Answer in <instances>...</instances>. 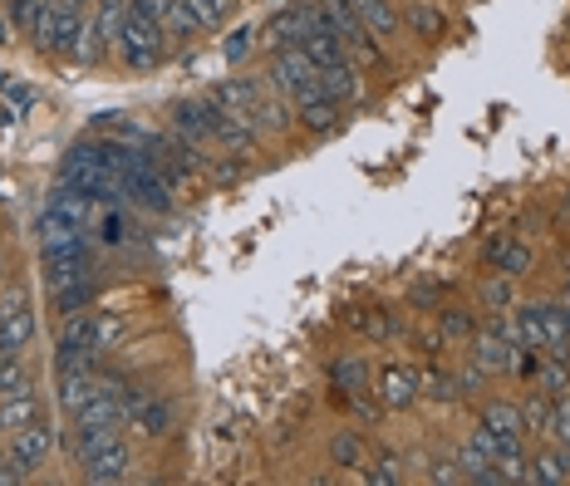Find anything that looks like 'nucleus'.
Masks as SVG:
<instances>
[{
	"label": "nucleus",
	"mask_w": 570,
	"mask_h": 486,
	"mask_svg": "<svg viewBox=\"0 0 570 486\" xmlns=\"http://www.w3.org/2000/svg\"><path fill=\"white\" fill-rule=\"evenodd\" d=\"M69 453H75L79 477L94 486H118L134 477V447L124 437V423H109V428H69Z\"/></svg>",
	"instance_id": "obj_1"
},
{
	"label": "nucleus",
	"mask_w": 570,
	"mask_h": 486,
	"mask_svg": "<svg viewBox=\"0 0 570 486\" xmlns=\"http://www.w3.org/2000/svg\"><path fill=\"white\" fill-rule=\"evenodd\" d=\"M30 40L40 54L55 59H94V34H89V10H65L55 0H40L30 20Z\"/></svg>",
	"instance_id": "obj_2"
},
{
	"label": "nucleus",
	"mask_w": 570,
	"mask_h": 486,
	"mask_svg": "<svg viewBox=\"0 0 570 486\" xmlns=\"http://www.w3.org/2000/svg\"><path fill=\"white\" fill-rule=\"evenodd\" d=\"M114 54L124 59L128 75H153V69H158L163 59L173 54L168 26H163V20H153L148 10L128 0V10H124V34H118V50H114Z\"/></svg>",
	"instance_id": "obj_3"
},
{
	"label": "nucleus",
	"mask_w": 570,
	"mask_h": 486,
	"mask_svg": "<svg viewBox=\"0 0 570 486\" xmlns=\"http://www.w3.org/2000/svg\"><path fill=\"white\" fill-rule=\"evenodd\" d=\"M104 384L114 388L118 413H124V428L128 433L153 437V443H163V437L177 433V408H168V398L148 394V388H138V384H124V378H114V374H104Z\"/></svg>",
	"instance_id": "obj_4"
},
{
	"label": "nucleus",
	"mask_w": 570,
	"mask_h": 486,
	"mask_svg": "<svg viewBox=\"0 0 570 486\" xmlns=\"http://www.w3.org/2000/svg\"><path fill=\"white\" fill-rule=\"evenodd\" d=\"M266 85L285 93L291 103H305V99H320V65L311 54L301 50V44H291V50H276L266 59Z\"/></svg>",
	"instance_id": "obj_5"
},
{
	"label": "nucleus",
	"mask_w": 570,
	"mask_h": 486,
	"mask_svg": "<svg viewBox=\"0 0 570 486\" xmlns=\"http://www.w3.org/2000/svg\"><path fill=\"white\" fill-rule=\"evenodd\" d=\"M55 447H59V428L50 418H35L26 423V428H16L10 433V447H6V457L16 462L26 477H35L40 467H50V457H55Z\"/></svg>",
	"instance_id": "obj_6"
},
{
	"label": "nucleus",
	"mask_w": 570,
	"mask_h": 486,
	"mask_svg": "<svg viewBox=\"0 0 570 486\" xmlns=\"http://www.w3.org/2000/svg\"><path fill=\"white\" fill-rule=\"evenodd\" d=\"M173 133L217 158V103H212L207 93H202V99H177L173 103Z\"/></svg>",
	"instance_id": "obj_7"
},
{
	"label": "nucleus",
	"mask_w": 570,
	"mask_h": 486,
	"mask_svg": "<svg viewBox=\"0 0 570 486\" xmlns=\"http://www.w3.org/2000/svg\"><path fill=\"white\" fill-rule=\"evenodd\" d=\"M374 394H379V403H384V413H403V408H419V403H423V388H419V369H413V364H384V374H379Z\"/></svg>",
	"instance_id": "obj_8"
},
{
	"label": "nucleus",
	"mask_w": 570,
	"mask_h": 486,
	"mask_svg": "<svg viewBox=\"0 0 570 486\" xmlns=\"http://www.w3.org/2000/svg\"><path fill=\"white\" fill-rule=\"evenodd\" d=\"M512 349L517 344L502 335V329L487 319V325H478V335L468 339V359L478 364V369H487L492 378H507V359H512Z\"/></svg>",
	"instance_id": "obj_9"
},
{
	"label": "nucleus",
	"mask_w": 570,
	"mask_h": 486,
	"mask_svg": "<svg viewBox=\"0 0 570 486\" xmlns=\"http://www.w3.org/2000/svg\"><path fill=\"white\" fill-rule=\"evenodd\" d=\"M207 99L252 123V118H256V99H261V79H252V75H227V79H217V85L207 89ZM256 133H261V128H256Z\"/></svg>",
	"instance_id": "obj_10"
},
{
	"label": "nucleus",
	"mask_w": 570,
	"mask_h": 486,
	"mask_svg": "<svg viewBox=\"0 0 570 486\" xmlns=\"http://www.w3.org/2000/svg\"><path fill=\"white\" fill-rule=\"evenodd\" d=\"M85 246H94V231L79 227V221L59 217V211L45 207L40 217V256H55V251H85Z\"/></svg>",
	"instance_id": "obj_11"
},
{
	"label": "nucleus",
	"mask_w": 570,
	"mask_h": 486,
	"mask_svg": "<svg viewBox=\"0 0 570 486\" xmlns=\"http://www.w3.org/2000/svg\"><path fill=\"white\" fill-rule=\"evenodd\" d=\"M482 260L497 270V276H512V280H521V276H531V246L521 241V236H492V241L482 246Z\"/></svg>",
	"instance_id": "obj_12"
},
{
	"label": "nucleus",
	"mask_w": 570,
	"mask_h": 486,
	"mask_svg": "<svg viewBox=\"0 0 570 486\" xmlns=\"http://www.w3.org/2000/svg\"><path fill=\"white\" fill-rule=\"evenodd\" d=\"M541 315V354L546 359H570V310L561 300H537Z\"/></svg>",
	"instance_id": "obj_13"
},
{
	"label": "nucleus",
	"mask_w": 570,
	"mask_h": 486,
	"mask_svg": "<svg viewBox=\"0 0 570 486\" xmlns=\"http://www.w3.org/2000/svg\"><path fill=\"white\" fill-rule=\"evenodd\" d=\"M124 10L128 0H99L89 16V34H94V59H109L118 50V34H124Z\"/></svg>",
	"instance_id": "obj_14"
},
{
	"label": "nucleus",
	"mask_w": 570,
	"mask_h": 486,
	"mask_svg": "<svg viewBox=\"0 0 570 486\" xmlns=\"http://www.w3.org/2000/svg\"><path fill=\"white\" fill-rule=\"evenodd\" d=\"M301 40H305V6H301V0H291V6L276 10V16L261 26V44H266L271 54L291 50V44H301Z\"/></svg>",
	"instance_id": "obj_15"
},
{
	"label": "nucleus",
	"mask_w": 570,
	"mask_h": 486,
	"mask_svg": "<svg viewBox=\"0 0 570 486\" xmlns=\"http://www.w3.org/2000/svg\"><path fill=\"white\" fill-rule=\"evenodd\" d=\"M94 276V246L85 251H55L45 256V290H65L75 280H89Z\"/></svg>",
	"instance_id": "obj_16"
},
{
	"label": "nucleus",
	"mask_w": 570,
	"mask_h": 486,
	"mask_svg": "<svg viewBox=\"0 0 570 486\" xmlns=\"http://www.w3.org/2000/svg\"><path fill=\"white\" fill-rule=\"evenodd\" d=\"M340 123H344V103H340V99H330V93H320V99L295 103V128H305L311 138L340 133Z\"/></svg>",
	"instance_id": "obj_17"
},
{
	"label": "nucleus",
	"mask_w": 570,
	"mask_h": 486,
	"mask_svg": "<svg viewBox=\"0 0 570 486\" xmlns=\"http://www.w3.org/2000/svg\"><path fill=\"white\" fill-rule=\"evenodd\" d=\"M320 89H325L330 99H340L344 109H350V103H364V69L354 65V59L325 65V69H320Z\"/></svg>",
	"instance_id": "obj_18"
},
{
	"label": "nucleus",
	"mask_w": 570,
	"mask_h": 486,
	"mask_svg": "<svg viewBox=\"0 0 570 486\" xmlns=\"http://www.w3.org/2000/svg\"><path fill=\"white\" fill-rule=\"evenodd\" d=\"M50 211H59V217H69V221H79V227L94 231V221H99L104 201L89 197V192H79L75 182H65V177H59V187L50 192Z\"/></svg>",
	"instance_id": "obj_19"
},
{
	"label": "nucleus",
	"mask_w": 570,
	"mask_h": 486,
	"mask_svg": "<svg viewBox=\"0 0 570 486\" xmlns=\"http://www.w3.org/2000/svg\"><path fill=\"white\" fill-rule=\"evenodd\" d=\"M403 30H413L423 44H438L448 34L443 0H409V6H403Z\"/></svg>",
	"instance_id": "obj_20"
},
{
	"label": "nucleus",
	"mask_w": 570,
	"mask_h": 486,
	"mask_svg": "<svg viewBox=\"0 0 570 486\" xmlns=\"http://www.w3.org/2000/svg\"><path fill=\"white\" fill-rule=\"evenodd\" d=\"M478 423L492 437H527V423H521V403L517 398H482L478 403Z\"/></svg>",
	"instance_id": "obj_21"
},
{
	"label": "nucleus",
	"mask_w": 570,
	"mask_h": 486,
	"mask_svg": "<svg viewBox=\"0 0 570 486\" xmlns=\"http://www.w3.org/2000/svg\"><path fill=\"white\" fill-rule=\"evenodd\" d=\"M354 10H360V20L370 26L374 40H399L403 34V10H399V0H350Z\"/></svg>",
	"instance_id": "obj_22"
},
{
	"label": "nucleus",
	"mask_w": 570,
	"mask_h": 486,
	"mask_svg": "<svg viewBox=\"0 0 570 486\" xmlns=\"http://www.w3.org/2000/svg\"><path fill=\"white\" fill-rule=\"evenodd\" d=\"M59 349L104 354V344H99V305H94V310L69 315V319H59Z\"/></svg>",
	"instance_id": "obj_23"
},
{
	"label": "nucleus",
	"mask_w": 570,
	"mask_h": 486,
	"mask_svg": "<svg viewBox=\"0 0 570 486\" xmlns=\"http://www.w3.org/2000/svg\"><path fill=\"white\" fill-rule=\"evenodd\" d=\"M325 457H330V467H340V472H360L364 462H370V443H364L360 428H340L325 443Z\"/></svg>",
	"instance_id": "obj_24"
},
{
	"label": "nucleus",
	"mask_w": 570,
	"mask_h": 486,
	"mask_svg": "<svg viewBox=\"0 0 570 486\" xmlns=\"http://www.w3.org/2000/svg\"><path fill=\"white\" fill-rule=\"evenodd\" d=\"M478 325H482V319H478L472 305H438V310H433V329L448 344H468L472 335H478Z\"/></svg>",
	"instance_id": "obj_25"
},
{
	"label": "nucleus",
	"mask_w": 570,
	"mask_h": 486,
	"mask_svg": "<svg viewBox=\"0 0 570 486\" xmlns=\"http://www.w3.org/2000/svg\"><path fill=\"white\" fill-rule=\"evenodd\" d=\"M330 384L340 388V398H344V394H364V388L374 384L370 359H364V354H344V359L330 364Z\"/></svg>",
	"instance_id": "obj_26"
},
{
	"label": "nucleus",
	"mask_w": 570,
	"mask_h": 486,
	"mask_svg": "<svg viewBox=\"0 0 570 486\" xmlns=\"http://www.w3.org/2000/svg\"><path fill=\"white\" fill-rule=\"evenodd\" d=\"M531 482L537 486H566L570 482V447L546 443V453L531 457Z\"/></svg>",
	"instance_id": "obj_27"
},
{
	"label": "nucleus",
	"mask_w": 570,
	"mask_h": 486,
	"mask_svg": "<svg viewBox=\"0 0 570 486\" xmlns=\"http://www.w3.org/2000/svg\"><path fill=\"white\" fill-rule=\"evenodd\" d=\"M99 305V286H94V276L89 280H75V286H65V290H50V310L59 319H69V315H79V310H94Z\"/></svg>",
	"instance_id": "obj_28"
},
{
	"label": "nucleus",
	"mask_w": 570,
	"mask_h": 486,
	"mask_svg": "<svg viewBox=\"0 0 570 486\" xmlns=\"http://www.w3.org/2000/svg\"><path fill=\"white\" fill-rule=\"evenodd\" d=\"M35 335H40V319H35L30 305H20L16 315H6V339H0V354H26Z\"/></svg>",
	"instance_id": "obj_29"
},
{
	"label": "nucleus",
	"mask_w": 570,
	"mask_h": 486,
	"mask_svg": "<svg viewBox=\"0 0 570 486\" xmlns=\"http://www.w3.org/2000/svg\"><path fill=\"white\" fill-rule=\"evenodd\" d=\"M360 477L370 482V486H403V482H409V457L379 453V457H370V462L360 467Z\"/></svg>",
	"instance_id": "obj_30"
},
{
	"label": "nucleus",
	"mask_w": 570,
	"mask_h": 486,
	"mask_svg": "<svg viewBox=\"0 0 570 486\" xmlns=\"http://www.w3.org/2000/svg\"><path fill=\"white\" fill-rule=\"evenodd\" d=\"M35 418H45V408H40V394H16V398H0V428H6V437L16 433V428H26V423Z\"/></svg>",
	"instance_id": "obj_31"
},
{
	"label": "nucleus",
	"mask_w": 570,
	"mask_h": 486,
	"mask_svg": "<svg viewBox=\"0 0 570 486\" xmlns=\"http://www.w3.org/2000/svg\"><path fill=\"white\" fill-rule=\"evenodd\" d=\"M35 388V369L26 364V354H0V398H16Z\"/></svg>",
	"instance_id": "obj_32"
},
{
	"label": "nucleus",
	"mask_w": 570,
	"mask_h": 486,
	"mask_svg": "<svg viewBox=\"0 0 570 486\" xmlns=\"http://www.w3.org/2000/svg\"><path fill=\"white\" fill-rule=\"evenodd\" d=\"M419 388H423V403H438V408H458V378L448 369H419Z\"/></svg>",
	"instance_id": "obj_33"
},
{
	"label": "nucleus",
	"mask_w": 570,
	"mask_h": 486,
	"mask_svg": "<svg viewBox=\"0 0 570 486\" xmlns=\"http://www.w3.org/2000/svg\"><path fill=\"white\" fill-rule=\"evenodd\" d=\"M236 6H242V0H187V10L197 16L202 34H222V30H227V20L236 16Z\"/></svg>",
	"instance_id": "obj_34"
},
{
	"label": "nucleus",
	"mask_w": 570,
	"mask_h": 486,
	"mask_svg": "<svg viewBox=\"0 0 570 486\" xmlns=\"http://www.w3.org/2000/svg\"><path fill=\"white\" fill-rule=\"evenodd\" d=\"M531 388H541L546 398H566L570 394V359H541L531 374Z\"/></svg>",
	"instance_id": "obj_35"
},
{
	"label": "nucleus",
	"mask_w": 570,
	"mask_h": 486,
	"mask_svg": "<svg viewBox=\"0 0 570 486\" xmlns=\"http://www.w3.org/2000/svg\"><path fill=\"white\" fill-rule=\"evenodd\" d=\"M478 300H482V310H492V315H502V310H512L517 305V280L512 276H487L482 286H478Z\"/></svg>",
	"instance_id": "obj_36"
},
{
	"label": "nucleus",
	"mask_w": 570,
	"mask_h": 486,
	"mask_svg": "<svg viewBox=\"0 0 570 486\" xmlns=\"http://www.w3.org/2000/svg\"><path fill=\"white\" fill-rule=\"evenodd\" d=\"M521 403V423H527V437H546L551 433V403L556 398H546L541 388L537 394H527V398H517Z\"/></svg>",
	"instance_id": "obj_37"
},
{
	"label": "nucleus",
	"mask_w": 570,
	"mask_h": 486,
	"mask_svg": "<svg viewBox=\"0 0 570 486\" xmlns=\"http://www.w3.org/2000/svg\"><path fill=\"white\" fill-rule=\"evenodd\" d=\"M256 44H261V30H256V26H236L227 40H222V54H227V65H232V69H242L246 59L256 54Z\"/></svg>",
	"instance_id": "obj_38"
},
{
	"label": "nucleus",
	"mask_w": 570,
	"mask_h": 486,
	"mask_svg": "<svg viewBox=\"0 0 570 486\" xmlns=\"http://www.w3.org/2000/svg\"><path fill=\"white\" fill-rule=\"evenodd\" d=\"M354 329H364L370 339H399L403 335L394 310H364V315H354Z\"/></svg>",
	"instance_id": "obj_39"
},
{
	"label": "nucleus",
	"mask_w": 570,
	"mask_h": 486,
	"mask_svg": "<svg viewBox=\"0 0 570 486\" xmlns=\"http://www.w3.org/2000/svg\"><path fill=\"white\" fill-rule=\"evenodd\" d=\"M453 378H458V398H462V403L482 398V388H487V384H492V374H487V369H478V364H472V359H468V364H462V369H458Z\"/></svg>",
	"instance_id": "obj_40"
},
{
	"label": "nucleus",
	"mask_w": 570,
	"mask_h": 486,
	"mask_svg": "<svg viewBox=\"0 0 570 486\" xmlns=\"http://www.w3.org/2000/svg\"><path fill=\"white\" fill-rule=\"evenodd\" d=\"M546 443H570V394L551 403V433H546Z\"/></svg>",
	"instance_id": "obj_41"
},
{
	"label": "nucleus",
	"mask_w": 570,
	"mask_h": 486,
	"mask_svg": "<svg viewBox=\"0 0 570 486\" xmlns=\"http://www.w3.org/2000/svg\"><path fill=\"white\" fill-rule=\"evenodd\" d=\"M118 335H124V315H109V310H99V344H104V354L118 344Z\"/></svg>",
	"instance_id": "obj_42"
},
{
	"label": "nucleus",
	"mask_w": 570,
	"mask_h": 486,
	"mask_svg": "<svg viewBox=\"0 0 570 486\" xmlns=\"http://www.w3.org/2000/svg\"><path fill=\"white\" fill-rule=\"evenodd\" d=\"M428 482H462L458 457H433V467H428Z\"/></svg>",
	"instance_id": "obj_43"
},
{
	"label": "nucleus",
	"mask_w": 570,
	"mask_h": 486,
	"mask_svg": "<svg viewBox=\"0 0 570 486\" xmlns=\"http://www.w3.org/2000/svg\"><path fill=\"white\" fill-rule=\"evenodd\" d=\"M134 6H142V10H148V16H153V20H163V26H168L177 0H134Z\"/></svg>",
	"instance_id": "obj_44"
},
{
	"label": "nucleus",
	"mask_w": 570,
	"mask_h": 486,
	"mask_svg": "<svg viewBox=\"0 0 570 486\" xmlns=\"http://www.w3.org/2000/svg\"><path fill=\"white\" fill-rule=\"evenodd\" d=\"M556 300H561L566 310H570V270H566V280H561V295H556Z\"/></svg>",
	"instance_id": "obj_45"
},
{
	"label": "nucleus",
	"mask_w": 570,
	"mask_h": 486,
	"mask_svg": "<svg viewBox=\"0 0 570 486\" xmlns=\"http://www.w3.org/2000/svg\"><path fill=\"white\" fill-rule=\"evenodd\" d=\"M55 6H65V10H89V0H55Z\"/></svg>",
	"instance_id": "obj_46"
},
{
	"label": "nucleus",
	"mask_w": 570,
	"mask_h": 486,
	"mask_svg": "<svg viewBox=\"0 0 570 486\" xmlns=\"http://www.w3.org/2000/svg\"><path fill=\"white\" fill-rule=\"evenodd\" d=\"M0 339H6V310H0Z\"/></svg>",
	"instance_id": "obj_47"
},
{
	"label": "nucleus",
	"mask_w": 570,
	"mask_h": 486,
	"mask_svg": "<svg viewBox=\"0 0 570 486\" xmlns=\"http://www.w3.org/2000/svg\"><path fill=\"white\" fill-rule=\"evenodd\" d=\"M6 462H10V457H6V447H0V472H6Z\"/></svg>",
	"instance_id": "obj_48"
},
{
	"label": "nucleus",
	"mask_w": 570,
	"mask_h": 486,
	"mask_svg": "<svg viewBox=\"0 0 570 486\" xmlns=\"http://www.w3.org/2000/svg\"><path fill=\"white\" fill-rule=\"evenodd\" d=\"M561 217H566V221H570V197H566V207H561Z\"/></svg>",
	"instance_id": "obj_49"
},
{
	"label": "nucleus",
	"mask_w": 570,
	"mask_h": 486,
	"mask_svg": "<svg viewBox=\"0 0 570 486\" xmlns=\"http://www.w3.org/2000/svg\"><path fill=\"white\" fill-rule=\"evenodd\" d=\"M0 280H6V256H0Z\"/></svg>",
	"instance_id": "obj_50"
},
{
	"label": "nucleus",
	"mask_w": 570,
	"mask_h": 486,
	"mask_svg": "<svg viewBox=\"0 0 570 486\" xmlns=\"http://www.w3.org/2000/svg\"><path fill=\"white\" fill-rule=\"evenodd\" d=\"M0 437H6V428H0Z\"/></svg>",
	"instance_id": "obj_51"
}]
</instances>
